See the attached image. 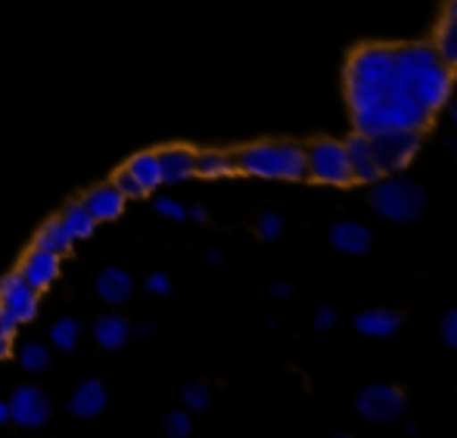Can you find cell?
<instances>
[{
	"instance_id": "46",
	"label": "cell",
	"mask_w": 457,
	"mask_h": 438,
	"mask_svg": "<svg viewBox=\"0 0 457 438\" xmlns=\"http://www.w3.org/2000/svg\"><path fill=\"white\" fill-rule=\"evenodd\" d=\"M454 162H457V144H454Z\"/></svg>"
},
{
	"instance_id": "16",
	"label": "cell",
	"mask_w": 457,
	"mask_h": 438,
	"mask_svg": "<svg viewBox=\"0 0 457 438\" xmlns=\"http://www.w3.org/2000/svg\"><path fill=\"white\" fill-rule=\"evenodd\" d=\"M352 326L367 339H389L402 330V314L392 308H367V311L355 314Z\"/></svg>"
},
{
	"instance_id": "11",
	"label": "cell",
	"mask_w": 457,
	"mask_h": 438,
	"mask_svg": "<svg viewBox=\"0 0 457 438\" xmlns=\"http://www.w3.org/2000/svg\"><path fill=\"white\" fill-rule=\"evenodd\" d=\"M392 54H395V81L404 90H411V85L429 66L439 62V56H436V50L429 44H402V47H392Z\"/></svg>"
},
{
	"instance_id": "30",
	"label": "cell",
	"mask_w": 457,
	"mask_h": 438,
	"mask_svg": "<svg viewBox=\"0 0 457 438\" xmlns=\"http://www.w3.org/2000/svg\"><path fill=\"white\" fill-rule=\"evenodd\" d=\"M16 330H19V324L12 320V314L6 311L4 305H0V360L10 354L12 349V339H16Z\"/></svg>"
},
{
	"instance_id": "12",
	"label": "cell",
	"mask_w": 457,
	"mask_h": 438,
	"mask_svg": "<svg viewBox=\"0 0 457 438\" xmlns=\"http://www.w3.org/2000/svg\"><path fill=\"white\" fill-rule=\"evenodd\" d=\"M345 156H349V169H352V180H358V184H377L379 178H383V171H379L377 159H373V146H370V137H364V134H352L349 140H345Z\"/></svg>"
},
{
	"instance_id": "32",
	"label": "cell",
	"mask_w": 457,
	"mask_h": 438,
	"mask_svg": "<svg viewBox=\"0 0 457 438\" xmlns=\"http://www.w3.org/2000/svg\"><path fill=\"white\" fill-rule=\"evenodd\" d=\"M112 186H115V190H119V193H121V196H125V199H140V196H146V193H144V186H140L137 180H134L131 175H128L125 169H121L119 175H115Z\"/></svg>"
},
{
	"instance_id": "5",
	"label": "cell",
	"mask_w": 457,
	"mask_h": 438,
	"mask_svg": "<svg viewBox=\"0 0 457 438\" xmlns=\"http://www.w3.org/2000/svg\"><path fill=\"white\" fill-rule=\"evenodd\" d=\"M305 165H308V178H314L318 184L327 186H349L352 180L349 169V156H345V146L339 140H314L305 150Z\"/></svg>"
},
{
	"instance_id": "18",
	"label": "cell",
	"mask_w": 457,
	"mask_h": 438,
	"mask_svg": "<svg viewBox=\"0 0 457 438\" xmlns=\"http://www.w3.org/2000/svg\"><path fill=\"white\" fill-rule=\"evenodd\" d=\"M81 202H85V209L94 215L96 224L115 221V218L125 211V196H121L112 184H100V186H94V190H87V196L81 199Z\"/></svg>"
},
{
	"instance_id": "28",
	"label": "cell",
	"mask_w": 457,
	"mask_h": 438,
	"mask_svg": "<svg viewBox=\"0 0 457 438\" xmlns=\"http://www.w3.org/2000/svg\"><path fill=\"white\" fill-rule=\"evenodd\" d=\"M181 401L190 414H205L212 408V389L205 383H187L181 389Z\"/></svg>"
},
{
	"instance_id": "37",
	"label": "cell",
	"mask_w": 457,
	"mask_h": 438,
	"mask_svg": "<svg viewBox=\"0 0 457 438\" xmlns=\"http://www.w3.org/2000/svg\"><path fill=\"white\" fill-rule=\"evenodd\" d=\"M268 293H271L277 302H283V299H289V295H293V286H289V280H274Z\"/></svg>"
},
{
	"instance_id": "36",
	"label": "cell",
	"mask_w": 457,
	"mask_h": 438,
	"mask_svg": "<svg viewBox=\"0 0 457 438\" xmlns=\"http://www.w3.org/2000/svg\"><path fill=\"white\" fill-rule=\"evenodd\" d=\"M333 326H337V311H333L330 305H320L318 311H314V330L327 333V330H333Z\"/></svg>"
},
{
	"instance_id": "26",
	"label": "cell",
	"mask_w": 457,
	"mask_h": 438,
	"mask_svg": "<svg viewBox=\"0 0 457 438\" xmlns=\"http://www.w3.org/2000/svg\"><path fill=\"white\" fill-rule=\"evenodd\" d=\"M81 333H85V326H81L75 318H60L54 326H50V343H54V349H60V351H72V349H79Z\"/></svg>"
},
{
	"instance_id": "23",
	"label": "cell",
	"mask_w": 457,
	"mask_h": 438,
	"mask_svg": "<svg viewBox=\"0 0 457 438\" xmlns=\"http://www.w3.org/2000/svg\"><path fill=\"white\" fill-rule=\"evenodd\" d=\"M31 249H41V252H54V255H66L69 249H72V236L66 234V227L60 224V218L56 221H47L41 230L35 234V246Z\"/></svg>"
},
{
	"instance_id": "1",
	"label": "cell",
	"mask_w": 457,
	"mask_h": 438,
	"mask_svg": "<svg viewBox=\"0 0 457 438\" xmlns=\"http://www.w3.org/2000/svg\"><path fill=\"white\" fill-rule=\"evenodd\" d=\"M352 121H355V131L364 134V137H377V134H383V131L423 134L429 125H433V112H429L417 96H411L408 90L398 85L373 109H367L361 115H352Z\"/></svg>"
},
{
	"instance_id": "21",
	"label": "cell",
	"mask_w": 457,
	"mask_h": 438,
	"mask_svg": "<svg viewBox=\"0 0 457 438\" xmlns=\"http://www.w3.org/2000/svg\"><path fill=\"white\" fill-rule=\"evenodd\" d=\"M125 171L144 186V193H153L162 184V171H159V156L156 153H137L131 162L125 165Z\"/></svg>"
},
{
	"instance_id": "43",
	"label": "cell",
	"mask_w": 457,
	"mask_h": 438,
	"mask_svg": "<svg viewBox=\"0 0 457 438\" xmlns=\"http://www.w3.org/2000/svg\"><path fill=\"white\" fill-rule=\"evenodd\" d=\"M404 433H408V435H417V433H420V426H417V423H408V426H404Z\"/></svg>"
},
{
	"instance_id": "29",
	"label": "cell",
	"mask_w": 457,
	"mask_h": 438,
	"mask_svg": "<svg viewBox=\"0 0 457 438\" xmlns=\"http://www.w3.org/2000/svg\"><path fill=\"white\" fill-rule=\"evenodd\" d=\"M162 433L165 438H190L193 435V417L190 410H169V414L162 417Z\"/></svg>"
},
{
	"instance_id": "47",
	"label": "cell",
	"mask_w": 457,
	"mask_h": 438,
	"mask_svg": "<svg viewBox=\"0 0 457 438\" xmlns=\"http://www.w3.org/2000/svg\"><path fill=\"white\" fill-rule=\"evenodd\" d=\"M454 392H457V383H454Z\"/></svg>"
},
{
	"instance_id": "3",
	"label": "cell",
	"mask_w": 457,
	"mask_h": 438,
	"mask_svg": "<svg viewBox=\"0 0 457 438\" xmlns=\"http://www.w3.org/2000/svg\"><path fill=\"white\" fill-rule=\"evenodd\" d=\"M429 196L417 180L386 175L370 186V209L392 224H411L427 211Z\"/></svg>"
},
{
	"instance_id": "20",
	"label": "cell",
	"mask_w": 457,
	"mask_h": 438,
	"mask_svg": "<svg viewBox=\"0 0 457 438\" xmlns=\"http://www.w3.org/2000/svg\"><path fill=\"white\" fill-rule=\"evenodd\" d=\"M91 333H94V339H96L100 349L119 351V349H125L128 339H131V324H128L121 314H103V318L94 320Z\"/></svg>"
},
{
	"instance_id": "7",
	"label": "cell",
	"mask_w": 457,
	"mask_h": 438,
	"mask_svg": "<svg viewBox=\"0 0 457 438\" xmlns=\"http://www.w3.org/2000/svg\"><path fill=\"white\" fill-rule=\"evenodd\" d=\"M373 159H377L379 171L386 175H398L404 171L414 156L420 153V134L417 131H383L377 137H370Z\"/></svg>"
},
{
	"instance_id": "9",
	"label": "cell",
	"mask_w": 457,
	"mask_h": 438,
	"mask_svg": "<svg viewBox=\"0 0 457 438\" xmlns=\"http://www.w3.org/2000/svg\"><path fill=\"white\" fill-rule=\"evenodd\" d=\"M0 305L12 314V320H16V324H31V320L37 318V308H41V302H37L35 289L22 280V274H19V270H12V274H6L4 280H0Z\"/></svg>"
},
{
	"instance_id": "44",
	"label": "cell",
	"mask_w": 457,
	"mask_h": 438,
	"mask_svg": "<svg viewBox=\"0 0 457 438\" xmlns=\"http://www.w3.org/2000/svg\"><path fill=\"white\" fill-rule=\"evenodd\" d=\"M330 438H355V435H349V433H337V435H330Z\"/></svg>"
},
{
	"instance_id": "19",
	"label": "cell",
	"mask_w": 457,
	"mask_h": 438,
	"mask_svg": "<svg viewBox=\"0 0 457 438\" xmlns=\"http://www.w3.org/2000/svg\"><path fill=\"white\" fill-rule=\"evenodd\" d=\"M96 295H100L106 305H125L134 295V277L121 268H106L94 283Z\"/></svg>"
},
{
	"instance_id": "40",
	"label": "cell",
	"mask_w": 457,
	"mask_h": 438,
	"mask_svg": "<svg viewBox=\"0 0 457 438\" xmlns=\"http://www.w3.org/2000/svg\"><path fill=\"white\" fill-rule=\"evenodd\" d=\"M205 261H209V264H221L224 261L221 249H209V252H205Z\"/></svg>"
},
{
	"instance_id": "6",
	"label": "cell",
	"mask_w": 457,
	"mask_h": 438,
	"mask_svg": "<svg viewBox=\"0 0 457 438\" xmlns=\"http://www.w3.org/2000/svg\"><path fill=\"white\" fill-rule=\"evenodd\" d=\"M404 408H408V398H404V392L392 383H370L355 395L358 417L367 423H377V426L395 423L398 417L404 414Z\"/></svg>"
},
{
	"instance_id": "39",
	"label": "cell",
	"mask_w": 457,
	"mask_h": 438,
	"mask_svg": "<svg viewBox=\"0 0 457 438\" xmlns=\"http://www.w3.org/2000/svg\"><path fill=\"white\" fill-rule=\"evenodd\" d=\"M187 218H193L196 224H205L209 221V211H205L203 205H193V209H187Z\"/></svg>"
},
{
	"instance_id": "31",
	"label": "cell",
	"mask_w": 457,
	"mask_h": 438,
	"mask_svg": "<svg viewBox=\"0 0 457 438\" xmlns=\"http://www.w3.org/2000/svg\"><path fill=\"white\" fill-rule=\"evenodd\" d=\"M280 230H283V218L277 215V211H265V215L259 218V224H255V234H259L265 243L277 240V236H280Z\"/></svg>"
},
{
	"instance_id": "15",
	"label": "cell",
	"mask_w": 457,
	"mask_h": 438,
	"mask_svg": "<svg viewBox=\"0 0 457 438\" xmlns=\"http://www.w3.org/2000/svg\"><path fill=\"white\" fill-rule=\"evenodd\" d=\"M109 404V392L100 379H85L79 389L69 395V414L79 417V420H94L106 410Z\"/></svg>"
},
{
	"instance_id": "41",
	"label": "cell",
	"mask_w": 457,
	"mask_h": 438,
	"mask_svg": "<svg viewBox=\"0 0 457 438\" xmlns=\"http://www.w3.org/2000/svg\"><path fill=\"white\" fill-rule=\"evenodd\" d=\"M0 423H10V404L0 398Z\"/></svg>"
},
{
	"instance_id": "34",
	"label": "cell",
	"mask_w": 457,
	"mask_h": 438,
	"mask_svg": "<svg viewBox=\"0 0 457 438\" xmlns=\"http://www.w3.org/2000/svg\"><path fill=\"white\" fill-rule=\"evenodd\" d=\"M442 343L448 345V349L457 351V308H452V311H445V318H442Z\"/></svg>"
},
{
	"instance_id": "10",
	"label": "cell",
	"mask_w": 457,
	"mask_h": 438,
	"mask_svg": "<svg viewBox=\"0 0 457 438\" xmlns=\"http://www.w3.org/2000/svg\"><path fill=\"white\" fill-rule=\"evenodd\" d=\"M408 94L417 96V100H420L423 106L429 109V112H436V109H442L448 100H452V94H454V72L448 66H442V62H436V66H429L427 72H423L420 79L411 85Z\"/></svg>"
},
{
	"instance_id": "45",
	"label": "cell",
	"mask_w": 457,
	"mask_h": 438,
	"mask_svg": "<svg viewBox=\"0 0 457 438\" xmlns=\"http://www.w3.org/2000/svg\"><path fill=\"white\" fill-rule=\"evenodd\" d=\"M452 121H454V125H457V103H454V106H452Z\"/></svg>"
},
{
	"instance_id": "14",
	"label": "cell",
	"mask_w": 457,
	"mask_h": 438,
	"mask_svg": "<svg viewBox=\"0 0 457 438\" xmlns=\"http://www.w3.org/2000/svg\"><path fill=\"white\" fill-rule=\"evenodd\" d=\"M19 274H22V280L29 283L35 293H41V289L54 286V280L60 277V255L31 249L22 259V264H19Z\"/></svg>"
},
{
	"instance_id": "33",
	"label": "cell",
	"mask_w": 457,
	"mask_h": 438,
	"mask_svg": "<svg viewBox=\"0 0 457 438\" xmlns=\"http://www.w3.org/2000/svg\"><path fill=\"white\" fill-rule=\"evenodd\" d=\"M156 211L162 218H169V221H187V209L171 196H159L156 199Z\"/></svg>"
},
{
	"instance_id": "24",
	"label": "cell",
	"mask_w": 457,
	"mask_h": 438,
	"mask_svg": "<svg viewBox=\"0 0 457 438\" xmlns=\"http://www.w3.org/2000/svg\"><path fill=\"white\" fill-rule=\"evenodd\" d=\"M237 171V162L230 153H221V150H203L196 153V175L203 178H228Z\"/></svg>"
},
{
	"instance_id": "4",
	"label": "cell",
	"mask_w": 457,
	"mask_h": 438,
	"mask_svg": "<svg viewBox=\"0 0 457 438\" xmlns=\"http://www.w3.org/2000/svg\"><path fill=\"white\" fill-rule=\"evenodd\" d=\"M395 85V54L383 44L358 47L345 62V87H389Z\"/></svg>"
},
{
	"instance_id": "25",
	"label": "cell",
	"mask_w": 457,
	"mask_h": 438,
	"mask_svg": "<svg viewBox=\"0 0 457 438\" xmlns=\"http://www.w3.org/2000/svg\"><path fill=\"white\" fill-rule=\"evenodd\" d=\"M436 56H439L442 66L448 69H457V19H448L439 25V31H436V44H433Z\"/></svg>"
},
{
	"instance_id": "8",
	"label": "cell",
	"mask_w": 457,
	"mask_h": 438,
	"mask_svg": "<svg viewBox=\"0 0 457 438\" xmlns=\"http://www.w3.org/2000/svg\"><path fill=\"white\" fill-rule=\"evenodd\" d=\"M10 420L22 429H41L50 420V398L37 385H19L10 395Z\"/></svg>"
},
{
	"instance_id": "2",
	"label": "cell",
	"mask_w": 457,
	"mask_h": 438,
	"mask_svg": "<svg viewBox=\"0 0 457 438\" xmlns=\"http://www.w3.org/2000/svg\"><path fill=\"white\" fill-rule=\"evenodd\" d=\"M237 169L249 178L265 180H305V150L299 144H253L234 156Z\"/></svg>"
},
{
	"instance_id": "22",
	"label": "cell",
	"mask_w": 457,
	"mask_h": 438,
	"mask_svg": "<svg viewBox=\"0 0 457 438\" xmlns=\"http://www.w3.org/2000/svg\"><path fill=\"white\" fill-rule=\"evenodd\" d=\"M60 224L66 227V234L72 236V243L87 240V236H94V230H96V221H94L91 211L85 209V202H69L66 211L60 215Z\"/></svg>"
},
{
	"instance_id": "42",
	"label": "cell",
	"mask_w": 457,
	"mask_h": 438,
	"mask_svg": "<svg viewBox=\"0 0 457 438\" xmlns=\"http://www.w3.org/2000/svg\"><path fill=\"white\" fill-rule=\"evenodd\" d=\"M445 16H448V19H457V0H448V6H445Z\"/></svg>"
},
{
	"instance_id": "17",
	"label": "cell",
	"mask_w": 457,
	"mask_h": 438,
	"mask_svg": "<svg viewBox=\"0 0 457 438\" xmlns=\"http://www.w3.org/2000/svg\"><path fill=\"white\" fill-rule=\"evenodd\" d=\"M159 171H162V184H184L196 175V153L187 146H169V150L156 153Z\"/></svg>"
},
{
	"instance_id": "27",
	"label": "cell",
	"mask_w": 457,
	"mask_h": 438,
	"mask_svg": "<svg viewBox=\"0 0 457 438\" xmlns=\"http://www.w3.org/2000/svg\"><path fill=\"white\" fill-rule=\"evenodd\" d=\"M50 360H54V351L44 343H25L22 349H19V364L29 373H44L50 367Z\"/></svg>"
},
{
	"instance_id": "13",
	"label": "cell",
	"mask_w": 457,
	"mask_h": 438,
	"mask_svg": "<svg viewBox=\"0 0 457 438\" xmlns=\"http://www.w3.org/2000/svg\"><path fill=\"white\" fill-rule=\"evenodd\" d=\"M327 240L343 255H367L373 246V230L358 221H337L327 230Z\"/></svg>"
},
{
	"instance_id": "35",
	"label": "cell",
	"mask_w": 457,
	"mask_h": 438,
	"mask_svg": "<svg viewBox=\"0 0 457 438\" xmlns=\"http://www.w3.org/2000/svg\"><path fill=\"white\" fill-rule=\"evenodd\" d=\"M144 286L150 295H169L171 293V280H169V274H162V270H153V274L146 277Z\"/></svg>"
},
{
	"instance_id": "38",
	"label": "cell",
	"mask_w": 457,
	"mask_h": 438,
	"mask_svg": "<svg viewBox=\"0 0 457 438\" xmlns=\"http://www.w3.org/2000/svg\"><path fill=\"white\" fill-rule=\"evenodd\" d=\"M153 333H156V324H153V320H144V324L131 326V336H140V339L153 336Z\"/></svg>"
}]
</instances>
